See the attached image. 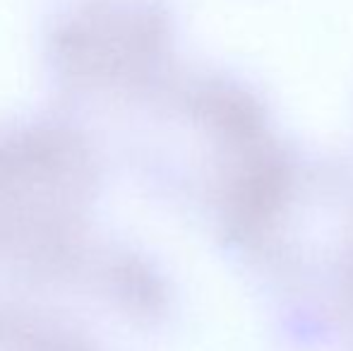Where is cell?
Segmentation results:
<instances>
[{"label": "cell", "instance_id": "cell-1", "mask_svg": "<svg viewBox=\"0 0 353 351\" xmlns=\"http://www.w3.org/2000/svg\"><path fill=\"white\" fill-rule=\"evenodd\" d=\"M344 308H346V318H349L351 334H353V260H351L349 272H346V279H344Z\"/></svg>", "mask_w": 353, "mask_h": 351}]
</instances>
